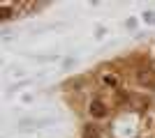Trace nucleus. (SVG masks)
<instances>
[{
  "instance_id": "1",
  "label": "nucleus",
  "mask_w": 155,
  "mask_h": 138,
  "mask_svg": "<svg viewBox=\"0 0 155 138\" xmlns=\"http://www.w3.org/2000/svg\"><path fill=\"white\" fill-rule=\"evenodd\" d=\"M91 115H95V118H104V115H107V106H104L102 101H93V104H91Z\"/></svg>"
},
{
  "instance_id": "2",
  "label": "nucleus",
  "mask_w": 155,
  "mask_h": 138,
  "mask_svg": "<svg viewBox=\"0 0 155 138\" xmlns=\"http://www.w3.org/2000/svg\"><path fill=\"white\" fill-rule=\"evenodd\" d=\"M104 83H107V85H111V87H114V85H118V76H114V74H104Z\"/></svg>"
},
{
  "instance_id": "3",
  "label": "nucleus",
  "mask_w": 155,
  "mask_h": 138,
  "mask_svg": "<svg viewBox=\"0 0 155 138\" xmlns=\"http://www.w3.org/2000/svg\"><path fill=\"white\" fill-rule=\"evenodd\" d=\"M0 19H9V7H0Z\"/></svg>"
},
{
  "instance_id": "4",
  "label": "nucleus",
  "mask_w": 155,
  "mask_h": 138,
  "mask_svg": "<svg viewBox=\"0 0 155 138\" xmlns=\"http://www.w3.org/2000/svg\"><path fill=\"white\" fill-rule=\"evenodd\" d=\"M95 136H97V131L93 127H88V129H86V138H95Z\"/></svg>"
}]
</instances>
